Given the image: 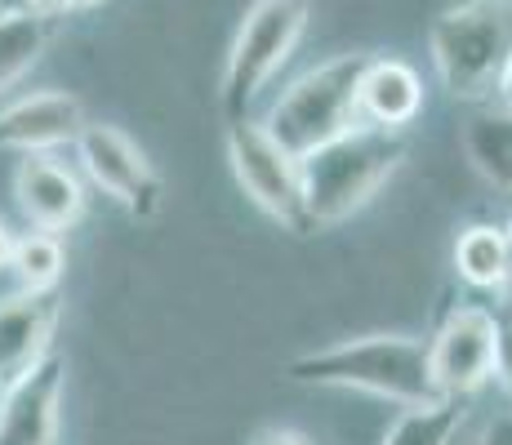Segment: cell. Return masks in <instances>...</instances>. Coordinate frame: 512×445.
<instances>
[{
	"mask_svg": "<svg viewBox=\"0 0 512 445\" xmlns=\"http://www.w3.org/2000/svg\"><path fill=\"white\" fill-rule=\"evenodd\" d=\"M495 94L504 98V107H508V116H512V58H508V67H504V76H499V85H495Z\"/></svg>",
	"mask_w": 512,
	"mask_h": 445,
	"instance_id": "obj_21",
	"label": "cell"
},
{
	"mask_svg": "<svg viewBox=\"0 0 512 445\" xmlns=\"http://www.w3.org/2000/svg\"><path fill=\"white\" fill-rule=\"evenodd\" d=\"M76 156L98 192L112 196L130 214H152L161 205V178L147 165L143 147L116 125H85L76 134Z\"/></svg>",
	"mask_w": 512,
	"mask_h": 445,
	"instance_id": "obj_8",
	"label": "cell"
},
{
	"mask_svg": "<svg viewBox=\"0 0 512 445\" xmlns=\"http://www.w3.org/2000/svg\"><path fill=\"white\" fill-rule=\"evenodd\" d=\"M228 161L241 183V192L259 205L268 219H277L290 232L308 227L303 214V183H299V161L263 130L259 121H232L228 125Z\"/></svg>",
	"mask_w": 512,
	"mask_h": 445,
	"instance_id": "obj_6",
	"label": "cell"
},
{
	"mask_svg": "<svg viewBox=\"0 0 512 445\" xmlns=\"http://www.w3.org/2000/svg\"><path fill=\"white\" fill-rule=\"evenodd\" d=\"M49 45V18L45 14H0V94L18 85Z\"/></svg>",
	"mask_w": 512,
	"mask_h": 445,
	"instance_id": "obj_15",
	"label": "cell"
},
{
	"mask_svg": "<svg viewBox=\"0 0 512 445\" xmlns=\"http://www.w3.org/2000/svg\"><path fill=\"white\" fill-rule=\"evenodd\" d=\"M27 9H32L27 0H0V14H27ZM32 14H36V9H32Z\"/></svg>",
	"mask_w": 512,
	"mask_h": 445,
	"instance_id": "obj_24",
	"label": "cell"
},
{
	"mask_svg": "<svg viewBox=\"0 0 512 445\" xmlns=\"http://www.w3.org/2000/svg\"><path fill=\"white\" fill-rule=\"evenodd\" d=\"M303 32H308V0H254L245 9L219 81V98L236 121L263 94V85L281 72Z\"/></svg>",
	"mask_w": 512,
	"mask_h": 445,
	"instance_id": "obj_5",
	"label": "cell"
},
{
	"mask_svg": "<svg viewBox=\"0 0 512 445\" xmlns=\"http://www.w3.org/2000/svg\"><path fill=\"white\" fill-rule=\"evenodd\" d=\"M459 423H464L459 401L410 405V410L388 428V437H383L379 445H455Z\"/></svg>",
	"mask_w": 512,
	"mask_h": 445,
	"instance_id": "obj_16",
	"label": "cell"
},
{
	"mask_svg": "<svg viewBox=\"0 0 512 445\" xmlns=\"http://www.w3.org/2000/svg\"><path fill=\"white\" fill-rule=\"evenodd\" d=\"M406 161V138L397 130H379V125H352L348 134L330 138L326 147L308 152L299 161L303 183V214L308 227H334L397 174Z\"/></svg>",
	"mask_w": 512,
	"mask_h": 445,
	"instance_id": "obj_2",
	"label": "cell"
},
{
	"mask_svg": "<svg viewBox=\"0 0 512 445\" xmlns=\"http://www.w3.org/2000/svg\"><path fill=\"white\" fill-rule=\"evenodd\" d=\"M67 5H72V9H94L98 0H67Z\"/></svg>",
	"mask_w": 512,
	"mask_h": 445,
	"instance_id": "obj_26",
	"label": "cell"
},
{
	"mask_svg": "<svg viewBox=\"0 0 512 445\" xmlns=\"http://www.w3.org/2000/svg\"><path fill=\"white\" fill-rule=\"evenodd\" d=\"M58 294H9L0 299V388L14 383L23 370H32L36 361L49 352V339L58 330Z\"/></svg>",
	"mask_w": 512,
	"mask_h": 445,
	"instance_id": "obj_12",
	"label": "cell"
},
{
	"mask_svg": "<svg viewBox=\"0 0 512 445\" xmlns=\"http://www.w3.org/2000/svg\"><path fill=\"white\" fill-rule=\"evenodd\" d=\"M508 227L472 223L455 241V272L477 290H504L508 285Z\"/></svg>",
	"mask_w": 512,
	"mask_h": 445,
	"instance_id": "obj_14",
	"label": "cell"
},
{
	"mask_svg": "<svg viewBox=\"0 0 512 445\" xmlns=\"http://www.w3.org/2000/svg\"><path fill=\"white\" fill-rule=\"evenodd\" d=\"M432 383L446 401H464L499 379V316L486 308H455L428 343Z\"/></svg>",
	"mask_w": 512,
	"mask_h": 445,
	"instance_id": "obj_7",
	"label": "cell"
},
{
	"mask_svg": "<svg viewBox=\"0 0 512 445\" xmlns=\"http://www.w3.org/2000/svg\"><path fill=\"white\" fill-rule=\"evenodd\" d=\"M508 250H512V223H508ZM504 290L512 294V259H508V285H504Z\"/></svg>",
	"mask_w": 512,
	"mask_h": 445,
	"instance_id": "obj_25",
	"label": "cell"
},
{
	"mask_svg": "<svg viewBox=\"0 0 512 445\" xmlns=\"http://www.w3.org/2000/svg\"><path fill=\"white\" fill-rule=\"evenodd\" d=\"M9 259H14V236H9V227L0 223V267H9Z\"/></svg>",
	"mask_w": 512,
	"mask_h": 445,
	"instance_id": "obj_23",
	"label": "cell"
},
{
	"mask_svg": "<svg viewBox=\"0 0 512 445\" xmlns=\"http://www.w3.org/2000/svg\"><path fill=\"white\" fill-rule=\"evenodd\" d=\"M9 267L18 272L23 290H32V294L54 290L63 267H67L63 241H58L54 232H27L23 241H14V259H9Z\"/></svg>",
	"mask_w": 512,
	"mask_h": 445,
	"instance_id": "obj_18",
	"label": "cell"
},
{
	"mask_svg": "<svg viewBox=\"0 0 512 445\" xmlns=\"http://www.w3.org/2000/svg\"><path fill=\"white\" fill-rule=\"evenodd\" d=\"M370 54H339L308 67L285 94L272 103L268 130L294 161L326 147L330 138L348 134L361 121V72Z\"/></svg>",
	"mask_w": 512,
	"mask_h": 445,
	"instance_id": "obj_3",
	"label": "cell"
},
{
	"mask_svg": "<svg viewBox=\"0 0 512 445\" xmlns=\"http://www.w3.org/2000/svg\"><path fill=\"white\" fill-rule=\"evenodd\" d=\"M428 54L441 85L464 103L495 94L512 58V0H464L428 32Z\"/></svg>",
	"mask_w": 512,
	"mask_h": 445,
	"instance_id": "obj_4",
	"label": "cell"
},
{
	"mask_svg": "<svg viewBox=\"0 0 512 445\" xmlns=\"http://www.w3.org/2000/svg\"><path fill=\"white\" fill-rule=\"evenodd\" d=\"M254 445H308V437H299V432H290V428H272V432H263Z\"/></svg>",
	"mask_w": 512,
	"mask_h": 445,
	"instance_id": "obj_20",
	"label": "cell"
},
{
	"mask_svg": "<svg viewBox=\"0 0 512 445\" xmlns=\"http://www.w3.org/2000/svg\"><path fill=\"white\" fill-rule=\"evenodd\" d=\"M477 445H512V414H504V419H495L486 432H481Z\"/></svg>",
	"mask_w": 512,
	"mask_h": 445,
	"instance_id": "obj_19",
	"label": "cell"
},
{
	"mask_svg": "<svg viewBox=\"0 0 512 445\" xmlns=\"http://www.w3.org/2000/svg\"><path fill=\"white\" fill-rule=\"evenodd\" d=\"M423 81L401 58H370L361 72V116L379 130H401L419 116Z\"/></svg>",
	"mask_w": 512,
	"mask_h": 445,
	"instance_id": "obj_13",
	"label": "cell"
},
{
	"mask_svg": "<svg viewBox=\"0 0 512 445\" xmlns=\"http://www.w3.org/2000/svg\"><path fill=\"white\" fill-rule=\"evenodd\" d=\"M294 383L312 388H352L397 405H432L446 401L432 383L428 343L415 334H366V339H343L334 348L303 352L290 361Z\"/></svg>",
	"mask_w": 512,
	"mask_h": 445,
	"instance_id": "obj_1",
	"label": "cell"
},
{
	"mask_svg": "<svg viewBox=\"0 0 512 445\" xmlns=\"http://www.w3.org/2000/svg\"><path fill=\"white\" fill-rule=\"evenodd\" d=\"M464 147L486 178H495L504 192H512V116H481L468 125Z\"/></svg>",
	"mask_w": 512,
	"mask_h": 445,
	"instance_id": "obj_17",
	"label": "cell"
},
{
	"mask_svg": "<svg viewBox=\"0 0 512 445\" xmlns=\"http://www.w3.org/2000/svg\"><path fill=\"white\" fill-rule=\"evenodd\" d=\"M81 130H85V107H81V98L63 94V89L27 94L0 112V147H14L23 156L72 143Z\"/></svg>",
	"mask_w": 512,
	"mask_h": 445,
	"instance_id": "obj_11",
	"label": "cell"
},
{
	"mask_svg": "<svg viewBox=\"0 0 512 445\" xmlns=\"http://www.w3.org/2000/svg\"><path fill=\"white\" fill-rule=\"evenodd\" d=\"M67 356L49 348L32 370L0 388V445H58Z\"/></svg>",
	"mask_w": 512,
	"mask_h": 445,
	"instance_id": "obj_9",
	"label": "cell"
},
{
	"mask_svg": "<svg viewBox=\"0 0 512 445\" xmlns=\"http://www.w3.org/2000/svg\"><path fill=\"white\" fill-rule=\"evenodd\" d=\"M27 5H32L36 14H45V18H54V14H63V9H72L67 0H27Z\"/></svg>",
	"mask_w": 512,
	"mask_h": 445,
	"instance_id": "obj_22",
	"label": "cell"
},
{
	"mask_svg": "<svg viewBox=\"0 0 512 445\" xmlns=\"http://www.w3.org/2000/svg\"><path fill=\"white\" fill-rule=\"evenodd\" d=\"M14 196L18 210L27 214V223L36 232H67L85 214V187L67 165H58L54 156L32 152L18 161L14 170Z\"/></svg>",
	"mask_w": 512,
	"mask_h": 445,
	"instance_id": "obj_10",
	"label": "cell"
}]
</instances>
